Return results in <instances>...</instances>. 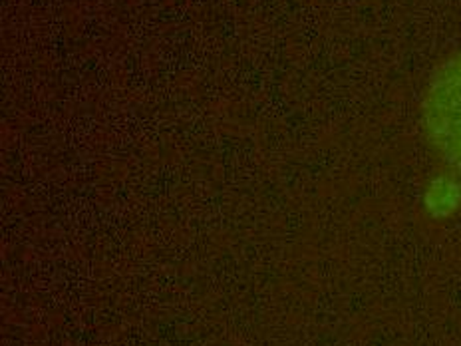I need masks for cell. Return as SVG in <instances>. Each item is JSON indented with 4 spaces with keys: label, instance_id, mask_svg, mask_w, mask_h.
Masks as SVG:
<instances>
[{
    "label": "cell",
    "instance_id": "6da1fadb",
    "mask_svg": "<svg viewBox=\"0 0 461 346\" xmlns=\"http://www.w3.org/2000/svg\"><path fill=\"white\" fill-rule=\"evenodd\" d=\"M420 114L431 150L461 178V50L447 56L429 76Z\"/></svg>",
    "mask_w": 461,
    "mask_h": 346
}]
</instances>
